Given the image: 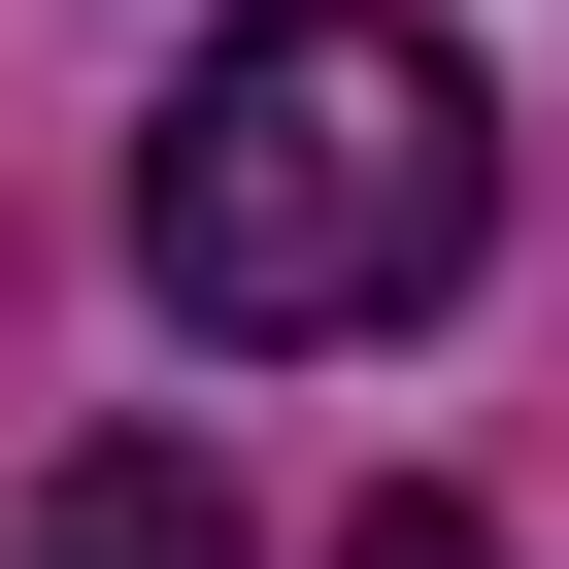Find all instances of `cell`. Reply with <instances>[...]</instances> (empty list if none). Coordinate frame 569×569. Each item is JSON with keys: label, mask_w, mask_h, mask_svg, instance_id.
Instances as JSON below:
<instances>
[{"label": "cell", "mask_w": 569, "mask_h": 569, "mask_svg": "<svg viewBox=\"0 0 569 569\" xmlns=\"http://www.w3.org/2000/svg\"><path fill=\"white\" fill-rule=\"evenodd\" d=\"M469 134L502 101L402 34V0H234V34L168 68V134H134V302L234 336V369L268 336H402L436 268H469V201H502Z\"/></svg>", "instance_id": "1"}, {"label": "cell", "mask_w": 569, "mask_h": 569, "mask_svg": "<svg viewBox=\"0 0 569 569\" xmlns=\"http://www.w3.org/2000/svg\"><path fill=\"white\" fill-rule=\"evenodd\" d=\"M34 569H234V502H201V436H68V502H34Z\"/></svg>", "instance_id": "2"}, {"label": "cell", "mask_w": 569, "mask_h": 569, "mask_svg": "<svg viewBox=\"0 0 569 569\" xmlns=\"http://www.w3.org/2000/svg\"><path fill=\"white\" fill-rule=\"evenodd\" d=\"M336 569H502V536H469V502H369V536H336Z\"/></svg>", "instance_id": "3"}]
</instances>
